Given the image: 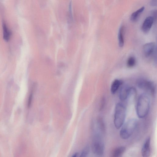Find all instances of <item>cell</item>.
Instances as JSON below:
<instances>
[{"label":"cell","instance_id":"5b68a950","mask_svg":"<svg viewBox=\"0 0 157 157\" xmlns=\"http://www.w3.org/2000/svg\"><path fill=\"white\" fill-rule=\"evenodd\" d=\"M137 85L140 88L151 94H154L155 92L156 86L155 83L149 80L140 79L137 82Z\"/></svg>","mask_w":157,"mask_h":157},{"label":"cell","instance_id":"3957f363","mask_svg":"<svg viewBox=\"0 0 157 157\" xmlns=\"http://www.w3.org/2000/svg\"><path fill=\"white\" fill-rule=\"evenodd\" d=\"M126 109L121 103H117L115 107L114 124L115 128H120L124 123L126 115Z\"/></svg>","mask_w":157,"mask_h":157},{"label":"cell","instance_id":"6da1fadb","mask_svg":"<svg viewBox=\"0 0 157 157\" xmlns=\"http://www.w3.org/2000/svg\"><path fill=\"white\" fill-rule=\"evenodd\" d=\"M150 99L147 93H143L139 96L136 105V111L140 118L145 117L148 114L150 108Z\"/></svg>","mask_w":157,"mask_h":157},{"label":"cell","instance_id":"8fae6325","mask_svg":"<svg viewBox=\"0 0 157 157\" xmlns=\"http://www.w3.org/2000/svg\"><path fill=\"white\" fill-rule=\"evenodd\" d=\"M122 81L119 79H115L112 82L110 88L111 93L114 94L117 92L119 87L122 85Z\"/></svg>","mask_w":157,"mask_h":157},{"label":"cell","instance_id":"8992f818","mask_svg":"<svg viewBox=\"0 0 157 157\" xmlns=\"http://www.w3.org/2000/svg\"><path fill=\"white\" fill-rule=\"evenodd\" d=\"M155 44L153 42H151L144 44L143 47L142 52L144 56L149 58L153 54L155 51Z\"/></svg>","mask_w":157,"mask_h":157},{"label":"cell","instance_id":"603a6c76","mask_svg":"<svg viewBox=\"0 0 157 157\" xmlns=\"http://www.w3.org/2000/svg\"><path fill=\"white\" fill-rule=\"evenodd\" d=\"M78 153H75L71 157H78Z\"/></svg>","mask_w":157,"mask_h":157},{"label":"cell","instance_id":"e0dca14e","mask_svg":"<svg viewBox=\"0 0 157 157\" xmlns=\"http://www.w3.org/2000/svg\"><path fill=\"white\" fill-rule=\"evenodd\" d=\"M67 21L69 23L71 22L73 20V17L72 14V10L71 7V2L70 1L69 5V11L68 15Z\"/></svg>","mask_w":157,"mask_h":157},{"label":"cell","instance_id":"7c38bea8","mask_svg":"<svg viewBox=\"0 0 157 157\" xmlns=\"http://www.w3.org/2000/svg\"><path fill=\"white\" fill-rule=\"evenodd\" d=\"M124 27L122 25L120 26L119 29L118 37V44L120 47H122L124 44Z\"/></svg>","mask_w":157,"mask_h":157},{"label":"cell","instance_id":"ffe728a7","mask_svg":"<svg viewBox=\"0 0 157 157\" xmlns=\"http://www.w3.org/2000/svg\"><path fill=\"white\" fill-rule=\"evenodd\" d=\"M152 16H151L153 17V18H154V20L155 21V20L156 19V14H157V10H152Z\"/></svg>","mask_w":157,"mask_h":157},{"label":"cell","instance_id":"9a60e30c","mask_svg":"<svg viewBox=\"0 0 157 157\" xmlns=\"http://www.w3.org/2000/svg\"><path fill=\"white\" fill-rule=\"evenodd\" d=\"M137 94L136 89L134 87H130L129 94L126 99L129 102H133L135 99Z\"/></svg>","mask_w":157,"mask_h":157},{"label":"cell","instance_id":"ac0fdd59","mask_svg":"<svg viewBox=\"0 0 157 157\" xmlns=\"http://www.w3.org/2000/svg\"><path fill=\"white\" fill-rule=\"evenodd\" d=\"M89 146H86L83 150L79 157H87L89 153Z\"/></svg>","mask_w":157,"mask_h":157},{"label":"cell","instance_id":"7a4b0ae2","mask_svg":"<svg viewBox=\"0 0 157 157\" xmlns=\"http://www.w3.org/2000/svg\"><path fill=\"white\" fill-rule=\"evenodd\" d=\"M138 125V121L135 118L128 120L121 127L120 132L121 138L125 140L129 138L133 134Z\"/></svg>","mask_w":157,"mask_h":157},{"label":"cell","instance_id":"277c9868","mask_svg":"<svg viewBox=\"0 0 157 157\" xmlns=\"http://www.w3.org/2000/svg\"><path fill=\"white\" fill-rule=\"evenodd\" d=\"M93 152L95 154L101 156L105 150V144L100 133H98L94 136L92 145Z\"/></svg>","mask_w":157,"mask_h":157},{"label":"cell","instance_id":"5bb4252c","mask_svg":"<svg viewBox=\"0 0 157 157\" xmlns=\"http://www.w3.org/2000/svg\"><path fill=\"white\" fill-rule=\"evenodd\" d=\"M144 7L142 6L133 13L130 16V19L133 22L136 21L140 14L144 11Z\"/></svg>","mask_w":157,"mask_h":157},{"label":"cell","instance_id":"52a82bcc","mask_svg":"<svg viewBox=\"0 0 157 157\" xmlns=\"http://www.w3.org/2000/svg\"><path fill=\"white\" fill-rule=\"evenodd\" d=\"M151 138L148 137L142 147L141 153L143 157H149L151 153Z\"/></svg>","mask_w":157,"mask_h":157},{"label":"cell","instance_id":"d6986e66","mask_svg":"<svg viewBox=\"0 0 157 157\" xmlns=\"http://www.w3.org/2000/svg\"><path fill=\"white\" fill-rule=\"evenodd\" d=\"M33 97V92H31L30 94H29V96L28 100V108H29L31 105L32 102V101Z\"/></svg>","mask_w":157,"mask_h":157},{"label":"cell","instance_id":"9c48e42d","mask_svg":"<svg viewBox=\"0 0 157 157\" xmlns=\"http://www.w3.org/2000/svg\"><path fill=\"white\" fill-rule=\"evenodd\" d=\"M130 87L127 85H122L119 92V98L121 101L126 100L129 91Z\"/></svg>","mask_w":157,"mask_h":157},{"label":"cell","instance_id":"7402d4cb","mask_svg":"<svg viewBox=\"0 0 157 157\" xmlns=\"http://www.w3.org/2000/svg\"><path fill=\"white\" fill-rule=\"evenodd\" d=\"M105 100L104 98H103L102 101H101V106L100 107V109H102L103 108V107H104V104H105Z\"/></svg>","mask_w":157,"mask_h":157},{"label":"cell","instance_id":"ba28073f","mask_svg":"<svg viewBox=\"0 0 157 157\" xmlns=\"http://www.w3.org/2000/svg\"><path fill=\"white\" fill-rule=\"evenodd\" d=\"M154 20L151 16L147 17L143 22L141 29L144 33H147L151 29Z\"/></svg>","mask_w":157,"mask_h":157},{"label":"cell","instance_id":"30bf717a","mask_svg":"<svg viewBox=\"0 0 157 157\" xmlns=\"http://www.w3.org/2000/svg\"><path fill=\"white\" fill-rule=\"evenodd\" d=\"M2 28L3 38L6 41H8L10 39L11 33L6 23L4 21H2Z\"/></svg>","mask_w":157,"mask_h":157},{"label":"cell","instance_id":"4fadbf2b","mask_svg":"<svg viewBox=\"0 0 157 157\" xmlns=\"http://www.w3.org/2000/svg\"><path fill=\"white\" fill-rule=\"evenodd\" d=\"M125 149V147L123 146L117 147L112 152L111 157H121L124 152Z\"/></svg>","mask_w":157,"mask_h":157},{"label":"cell","instance_id":"2e32d148","mask_svg":"<svg viewBox=\"0 0 157 157\" xmlns=\"http://www.w3.org/2000/svg\"><path fill=\"white\" fill-rule=\"evenodd\" d=\"M136 63V59L134 56H131L128 58L127 62V65L128 67H132L135 65Z\"/></svg>","mask_w":157,"mask_h":157},{"label":"cell","instance_id":"44dd1931","mask_svg":"<svg viewBox=\"0 0 157 157\" xmlns=\"http://www.w3.org/2000/svg\"><path fill=\"white\" fill-rule=\"evenodd\" d=\"M150 4L152 6H155L157 5V1L156 0H153L151 1Z\"/></svg>","mask_w":157,"mask_h":157}]
</instances>
